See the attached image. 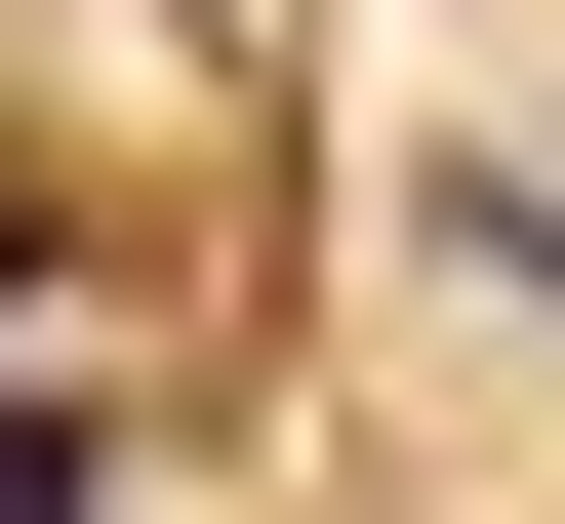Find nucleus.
<instances>
[{"mask_svg":"<svg viewBox=\"0 0 565 524\" xmlns=\"http://www.w3.org/2000/svg\"><path fill=\"white\" fill-rule=\"evenodd\" d=\"M0 524H121V443H82V404H41V363H0Z\"/></svg>","mask_w":565,"mask_h":524,"instance_id":"obj_1","label":"nucleus"},{"mask_svg":"<svg viewBox=\"0 0 565 524\" xmlns=\"http://www.w3.org/2000/svg\"><path fill=\"white\" fill-rule=\"evenodd\" d=\"M445 243H484V282H525V323H565V162H445Z\"/></svg>","mask_w":565,"mask_h":524,"instance_id":"obj_2","label":"nucleus"}]
</instances>
